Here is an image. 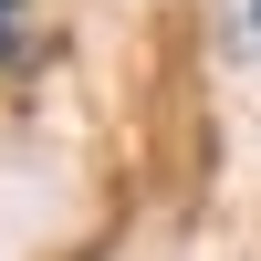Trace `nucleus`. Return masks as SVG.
Wrapping results in <instances>:
<instances>
[{"label": "nucleus", "instance_id": "2", "mask_svg": "<svg viewBox=\"0 0 261 261\" xmlns=\"http://www.w3.org/2000/svg\"><path fill=\"white\" fill-rule=\"evenodd\" d=\"M21 32H32V11H21V0H0V63L21 53Z\"/></svg>", "mask_w": 261, "mask_h": 261}, {"label": "nucleus", "instance_id": "1", "mask_svg": "<svg viewBox=\"0 0 261 261\" xmlns=\"http://www.w3.org/2000/svg\"><path fill=\"white\" fill-rule=\"evenodd\" d=\"M220 42L230 53H261V0H220Z\"/></svg>", "mask_w": 261, "mask_h": 261}]
</instances>
